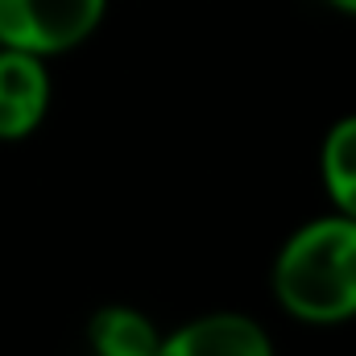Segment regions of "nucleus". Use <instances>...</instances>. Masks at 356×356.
I'll use <instances>...</instances> for the list:
<instances>
[{
  "mask_svg": "<svg viewBox=\"0 0 356 356\" xmlns=\"http://www.w3.org/2000/svg\"><path fill=\"white\" fill-rule=\"evenodd\" d=\"M327 4H332V8H340V13H353V17H356V0H327Z\"/></svg>",
  "mask_w": 356,
  "mask_h": 356,
  "instance_id": "7",
  "label": "nucleus"
},
{
  "mask_svg": "<svg viewBox=\"0 0 356 356\" xmlns=\"http://www.w3.org/2000/svg\"><path fill=\"white\" fill-rule=\"evenodd\" d=\"M323 186L336 211L356 220V116L336 120L323 141Z\"/></svg>",
  "mask_w": 356,
  "mask_h": 356,
  "instance_id": "6",
  "label": "nucleus"
},
{
  "mask_svg": "<svg viewBox=\"0 0 356 356\" xmlns=\"http://www.w3.org/2000/svg\"><path fill=\"white\" fill-rule=\"evenodd\" d=\"M154 356H273L266 327L241 311H211L158 340Z\"/></svg>",
  "mask_w": 356,
  "mask_h": 356,
  "instance_id": "4",
  "label": "nucleus"
},
{
  "mask_svg": "<svg viewBox=\"0 0 356 356\" xmlns=\"http://www.w3.org/2000/svg\"><path fill=\"white\" fill-rule=\"evenodd\" d=\"M91 353L95 356H154L162 332L137 307H99L91 315Z\"/></svg>",
  "mask_w": 356,
  "mask_h": 356,
  "instance_id": "5",
  "label": "nucleus"
},
{
  "mask_svg": "<svg viewBox=\"0 0 356 356\" xmlns=\"http://www.w3.org/2000/svg\"><path fill=\"white\" fill-rule=\"evenodd\" d=\"M46 112H50L46 58L0 46V141L29 137L46 120Z\"/></svg>",
  "mask_w": 356,
  "mask_h": 356,
  "instance_id": "3",
  "label": "nucleus"
},
{
  "mask_svg": "<svg viewBox=\"0 0 356 356\" xmlns=\"http://www.w3.org/2000/svg\"><path fill=\"white\" fill-rule=\"evenodd\" d=\"M273 294L298 323H344L356 315V220L336 211L302 224L273 261Z\"/></svg>",
  "mask_w": 356,
  "mask_h": 356,
  "instance_id": "1",
  "label": "nucleus"
},
{
  "mask_svg": "<svg viewBox=\"0 0 356 356\" xmlns=\"http://www.w3.org/2000/svg\"><path fill=\"white\" fill-rule=\"evenodd\" d=\"M104 13L108 0H0V46L54 58L83 46Z\"/></svg>",
  "mask_w": 356,
  "mask_h": 356,
  "instance_id": "2",
  "label": "nucleus"
}]
</instances>
